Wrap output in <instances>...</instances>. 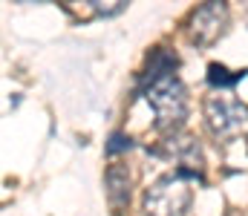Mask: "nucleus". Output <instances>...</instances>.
Segmentation results:
<instances>
[{"instance_id": "nucleus-1", "label": "nucleus", "mask_w": 248, "mask_h": 216, "mask_svg": "<svg viewBox=\"0 0 248 216\" xmlns=\"http://www.w3.org/2000/svg\"><path fill=\"white\" fill-rule=\"evenodd\" d=\"M141 92L156 115V130L165 136H176L187 118V89L176 75L153 78L150 84H141Z\"/></svg>"}, {"instance_id": "nucleus-2", "label": "nucleus", "mask_w": 248, "mask_h": 216, "mask_svg": "<svg viewBox=\"0 0 248 216\" xmlns=\"http://www.w3.org/2000/svg\"><path fill=\"white\" fill-rule=\"evenodd\" d=\"M190 185L179 173H165L159 176L141 199V208L147 216H185L190 208Z\"/></svg>"}, {"instance_id": "nucleus-3", "label": "nucleus", "mask_w": 248, "mask_h": 216, "mask_svg": "<svg viewBox=\"0 0 248 216\" xmlns=\"http://www.w3.org/2000/svg\"><path fill=\"white\" fill-rule=\"evenodd\" d=\"M205 124L214 133V139L231 142L243 130H248V104L228 95H211L205 98Z\"/></svg>"}, {"instance_id": "nucleus-4", "label": "nucleus", "mask_w": 248, "mask_h": 216, "mask_svg": "<svg viewBox=\"0 0 248 216\" xmlns=\"http://www.w3.org/2000/svg\"><path fill=\"white\" fill-rule=\"evenodd\" d=\"M225 29H228V6L219 0L196 6L187 17V38H190V43H196L202 49L214 46Z\"/></svg>"}, {"instance_id": "nucleus-5", "label": "nucleus", "mask_w": 248, "mask_h": 216, "mask_svg": "<svg viewBox=\"0 0 248 216\" xmlns=\"http://www.w3.org/2000/svg\"><path fill=\"white\" fill-rule=\"evenodd\" d=\"M104 185H107V202H110L113 214H116V216L124 214V211H127V205H130V185H133L130 167L122 164V161L110 164V167H107V173H104Z\"/></svg>"}, {"instance_id": "nucleus-6", "label": "nucleus", "mask_w": 248, "mask_h": 216, "mask_svg": "<svg viewBox=\"0 0 248 216\" xmlns=\"http://www.w3.org/2000/svg\"><path fill=\"white\" fill-rule=\"evenodd\" d=\"M246 75H248V70L231 72L228 67H222V64H211V67H208V84L217 86V89H231V86H237Z\"/></svg>"}, {"instance_id": "nucleus-7", "label": "nucleus", "mask_w": 248, "mask_h": 216, "mask_svg": "<svg viewBox=\"0 0 248 216\" xmlns=\"http://www.w3.org/2000/svg\"><path fill=\"white\" fill-rule=\"evenodd\" d=\"M124 0H90L87 3V17L90 14H98V17H113V14H119V12H124Z\"/></svg>"}, {"instance_id": "nucleus-8", "label": "nucleus", "mask_w": 248, "mask_h": 216, "mask_svg": "<svg viewBox=\"0 0 248 216\" xmlns=\"http://www.w3.org/2000/svg\"><path fill=\"white\" fill-rule=\"evenodd\" d=\"M133 142L124 136V133H113L110 136V142H107V156H116V153H124V150H130Z\"/></svg>"}]
</instances>
